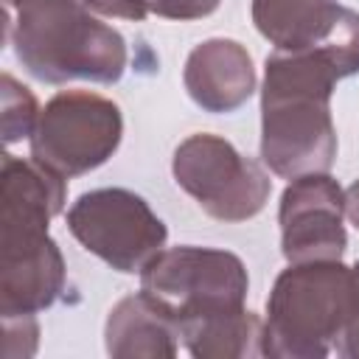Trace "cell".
I'll return each mask as SVG.
<instances>
[{
	"label": "cell",
	"instance_id": "cell-1",
	"mask_svg": "<svg viewBox=\"0 0 359 359\" xmlns=\"http://www.w3.org/2000/svg\"><path fill=\"white\" fill-rule=\"evenodd\" d=\"M337 65L323 50H275L264 65L261 87V160L294 180L325 174L337 160V129L331 93L339 81Z\"/></svg>",
	"mask_w": 359,
	"mask_h": 359
},
{
	"label": "cell",
	"instance_id": "cell-2",
	"mask_svg": "<svg viewBox=\"0 0 359 359\" xmlns=\"http://www.w3.org/2000/svg\"><path fill=\"white\" fill-rule=\"evenodd\" d=\"M8 36L25 73L45 84H115L129 59L126 39L93 17L84 0H25Z\"/></svg>",
	"mask_w": 359,
	"mask_h": 359
},
{
	"label": "cell",
	"instance_id": "cell-3",
	"mask_svg": "<svg viewBox=\"0 0 359 359\" xmlns=\"http://www.w3.org/2000/svg\"><path fill=\"white\" fill-rule=\"evenodd\" d=\"M351 311V266L339 261L289 264L266 297L264 356L323 359L337 353Z\"/></svg>",
	"mask_w": 359,
	"mask_h": 359
},
{
	"label": "cell",
	"instance_id": "cell-4",
	"mask_svg": "<svg viewBox=\"0 0 359 359\" xmlns=\"http://www.w3.org/2000/svg\"><path fill=\"white\" fill-rule=\"evenodd\" d=\"M140 292L177 325L244 309L250 278L236 252L213 247L160 250L140 272Z\"/></svg>",
	"mask_w": 359,
	"mask_h": 359
},
{
	"label": "cell",
	"instance_id": "cell-5",
	"mask_svg": "<svg viewBox=\"0 0 359 359\" xmlns=\"http://www.w3.org/2000/svg\"><path fill=\"white\" fill-rule=\"evenodd\" d=\"M123 115L115 101L87 93H56L39 112L31 135V157L59 177H81L104 165L121 146Z\"/></svg>",
	"mask_w": 359,
	"mask_h": 359
},
{
	"label": "cell",
	"instance_id": "cell-6",
	"mask_svg": "<svg viewBox=\"0 0 359 359\" xmlns=\"http://www.w3.org/2000/svg\"><path fill=\"white\" fill-rule=\"evenodd\" d=\"M171 171L177 185L219 222H247L258 216L272 191V180L261 163L241 154L230 140L208 132H196L174 149Z\"/></svg>",
	"mask_w": 359,
	"mask_h": 359
},
{
	"label": "cell",
	"instance_id": "cell-7",
	"mask_svg": "<svg viewBox=\"0 0 359 359\" xmlns=\"http://www.w3.org/2000/svg\"><path fill=\"white\" fill-rule=\"evenodd\" d=\"M73 238L115 272L135 275L165 247L168 230L149 202L129 188H95L67 210Z\"/></svg>",
	"mask_w": 359,
	"mask_h": 359
},
{
	"label": "cell",
	"instance_id": "cell-8",
	"mask_svg": "<svg viewBox=\"0 0 359 359\" xmlns=\"http://www.w3.org/2000/svg\"><path fill=\"white\" fill-rule=\"evenodd\" d=\"M252 22L275 50H323L342 79L359 73V11L337 0H252Z\"/></svg>",
	"mask_w": 359,
	"mask_h": 359
},
{
	"label": "cell",
	"instance_id": "cell-9",
	"mask_svg": "<svg viewBox=\"0 0 359 359\" xmlns=\"http://www.w3.org/2000/svg\"><path fill=\"white\" fill-rule=\"evenodd\" d=\"M345 191L325 174H303L289 180L280 194V252L289 264L339 261L348 247Z\"/></svg>",
	"mask_w": 359,
	"mask_h": 359
},
{
	"label": "cell",
	"instance_id": "cell-10",
	"mask_svg": "<svg viewBox=\"0 0 359 359\" xmlns=\"http://www.w3.org/2000/svg\"><path fill=\"white\" fill-rule=\"evenodd\" d=\"M65 258L48 230L0 227V314L25 317L50 309L65 292Z\"/></svg>",
	"mask_w": 359,
	"mask_h": 359
},
{
	"label": "cell",
	"instance_id": "cell-11",
	"mask_svg": "<svg viewBox=\"0 0 359 359\" xmlns=\"http://www.w3.org/2000/svg\"><path fill=\"white\" fill-rule=\"evenodd\" d=\"M182 84L191 101L205 112H236L255 93L252 56L236 39H205L188 53L182 67Z\"/></svg>",
	"mask_w": 359,
	"mask_h": 359
},
{
	"label": "cell",
	"instance_id": "cell-12",
	"mask_svg": "<svg viewBox=\"0 0 359 359\" xmlns=\"http://www.w3.org/2000/svg\"><path fill=\"white\" fill-rule=\"evenodd\" d=\"M0 227H39L48 230L50 219L65 210L67 180L42 163L3 154L0 168Z\"/></svg>",
	"mask_w": 359,
	"mask_h": 359
},
{
	"label": "cell",
	"instance_id": "cell-13",
	"mask_svg": "<svg viewBox=\"0 0 359 359\" xmlns=\"http://www.w3.org/2000/svg\"><path fill=\"white\" fill-rule=\"evenodd\" d=\"M104 345L115 359H171L180 351V331L143 292H137L109 309Z\"/></svg>",
	"mask_w": 359,
	"mask_h": 359
},
{
	"label": "cell",
	"instance_id": "cell-14",
	"mask_svg": "<svg viewBox=\"0 0 359 359\" xmlns=\"http://www.w3.org/2000/svg\"><path fill=\"white\" fill-rule=\"evenodd\" d=\"M180 342L196 359H247L264 356V320L250 309L213 314L180 328Z\"/></svg>",
	"mask_w": 359,
	"mask_h": 359
},
{
	"label": "cell",
	"instance_id": "cell-15",
	"mask_svg": "<svg viewBox=\"0 0 359 359\" xmlns=\"http://www.w3.org/2000/svg\"><path fill=\"white\" fill-rule=\"evenodd\" d=\"M0 104H3V112H0L3 143L11 146L22 137H31L42 109L36 107L34 93L25 84H20L11 73L0 76Z\"/></svg>",
	"mask_w": 359,
	"mask_h": 359
},
{
	"label": "cell",
	"instance_id": "cell-16",
	"mask_svg": "<svg viewBox=\"0 0 359 359\" xmlns=\"http://www.w3.org/2000/svg\"><path fill=\"white\" fill-rule=\"evenodd\" d=\"M3 353L8 359H14L17 353V342H22V359L25 356H34L36 351V342H39V325H36V317L34 314H25V317H3Z\"/></svg>",
	"mask_w": 359,
	"mask_h": 359
},
{
	"label": "cell",
	"instance_id": "cell-17",
	"mask_svg": "<svg viewBox=\"0 0 359 359\" xmlns=\"http://www.w3.org/2000/svg\"><path fill=\"white\" fill-rule=\"evenodd\" d=\"M222 0H146L149 14L165 17V20H202L219 8Z\"/></svg>",
	"mask_w": 359,
	"mask_h": 359
},
{
	"label": "cell",
	"instance_id": "cell-18",
	"mask_svg": "<svg viewBox=\"0 0 359 359\" xmlns=\"http://www.w3.org/2000/svg\"><path fill=\"white\" fill-rule=\"evenodd\" d=\"M337 356L359 359V261L351 266V311L337 348Z\"/></svg>",
	"mask_w": 359,
	"mask_h": 359
},
{
	"label": "cell",
	"instance_id": "cell-19",
	"mask_svg": "<svg viewBox=\"0 0 359 359\" xmlns=\"http://www.w3.org/2000/svg\"><path fill=\"white\" fill-rule=\"evenodd\" d=\"M84 6L104 17H121V20H146L149 6L146 0H84Z\"/></svg>",
	"mask_w": 359,
	"mask_h": 359
},
{
	"label": "cell",
	"instance_id": "cell-20",
	"mask_svg": "<svg viewBox=\"0 0 359 359\" xmlns=\"http://www.w3.org/2000/svg\"><path fill=\"white\" fill-rule=\"evenodd\" d=\"M345 216L359 227V180L351 182L345 191Z\"/></svg>",
	"mask_w": 359,
	"mask_h": 359
},
{
	"label": "cell",
	"instance_id": "cell-21",
	"mask_svg": "<svg viewBox=\"0 0 359 359\" xmlns=\"http://www.w3.org/2000/svg\"><path fill=\"white\" fill-rule=\"evenodd\" d=\"M22 3H25V0H6V6H8V8H20Z\"/></svg>",
	"mask_w": 359,
	"mask_h": 359
}]
</instances>
